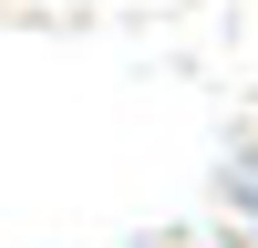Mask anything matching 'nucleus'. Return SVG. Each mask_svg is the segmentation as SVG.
Instances as JSON below:
<instances>
[{
  "instance_id": "f257e3e1",
  "label": "nucleus",
  "mask_w": 258,
  "mask_h": 248,
  "mask_svg": "<svg viewBox=\"0 0 258 248\" xmlns=\"http://www.w3.org/2000/svg\"><path fill=\"white\" fill-rule=\"evenodd\" d=\"M227 197H238V217H248V227H258V155H248V165H238V176H227Z\"/></svg>"
}]
</instances>
